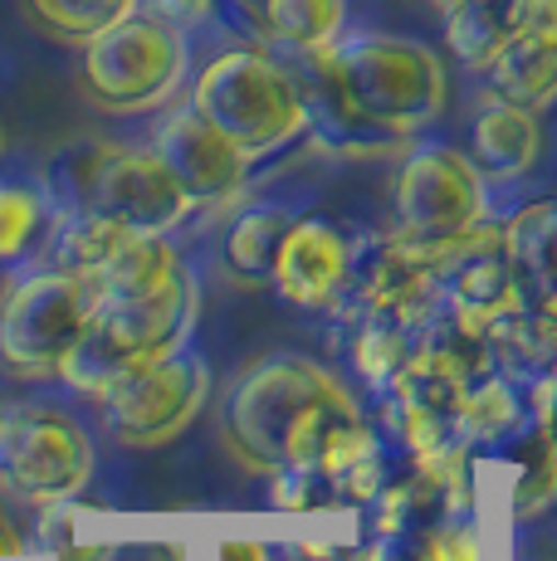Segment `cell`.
<instances>
[{
	"label": "cell",
	"mask_w": 557,
	"mask_h": 561,
	"mask_svg": "<svg viewBox=\"0 0 557 561\" xmlns=\"http://www.w3.org/2000/svg\"><path fill=\"white\" fill-rule=\"evenodd\" d=\"M25 552V537L15 533V523H10V513H5V503H0V557H20Z\"/></svg>",
	"instance_id": "28"
},
{
	"label": "cell",
	"mask_w": 557,
	"mask_h": 561,
	"mask_svg": "<svg viewBox=\"0 0 557 561\" xmlns=\"http://www.w3.org/2000/svg\"><path fill=\"white\" fill-rule=\"evenodd\" d=\"M348 561H391V557H387V547L377 542V547H362V552H357V557H348Z\"/></svg>",
	"instance_id": "30"
},
{
	"label": "cell",
	"mask_w": 557,
	"mask_h": 561,
	"mask_svg": "<svg viewBox=\"0 0 557 561\" xmlns=\"http://www.w3.org/2000/svg\"><path fill=\"white\" fill-rule=\"evenodd\" d=\"M523 425H528V396L523 381L503 371L479 376L455 405V435L465 445H509Z\"/></svg>",
	"instance_id": "15"
},
{
	"label": "cell",
	"mask_w": 557,
	"mask_h": 561,
	"mask_svg": "<svg viewBox=\"0 0 557 561\" xmlns=\"http://www.w3.org/2000/svg\"><path fill=\"white\" fill-rule=\"evenodd\" d=\"M89 312H93V294L64 268L25 278L0 304V362L15 376L49 381V376H59L73 342L83 337Z\"/></svg>",
	"instance_id": "6"
},
{
	"label": "cell",
	"mask_w": 557,
	"mask_h": 561,
	"mask_svg": "<svg viewBox=\"0 0 557 561\" xmlns=\"http://www.w3.org/2000/svg\"><path fill=\"white\" fill-rule=\"evenodd\" d=\"M509 45H513L509 0H459V5L445 10V49L465 69L489 73Z\"/></svg>",
	"instance_id": "17"
},
{
	"label": "cell",
	"mask_w": 557,
	"mask_h": 561,
	"mask_svg": "<svg viewBox=\"0 0 557 561\" xmlns=\"http://www.w3.org/2000/svg\"><path fill=\"white\" fill-rule=\"evenodd\" d=\"M143 10L162 15L167 25H177V30H196L201 20H211L216 0H143Z\"/></svg>",
	"instance_id": "27"
},
{
	"label": "cell",
	"mask_w": 557,
	"mask_h": 561,
	"mask_svg": "<svg viewBox=\"0 0 557 561\" xmlns=\"http://www.w3.org/2000/svg\"><path fill=\"white\" fill-rule=\"evenodd\" d=\"M211 396V371L196 357H167L143 366L137 376H127L123 386H113L103 396V415L117 445L127 449H162L191 420L201 415Z\"/></svg>",
	"instance_id": "10"
},
{
	"label": "cell",
	"mask_w": 557,
	"mask_h": 561,
	"mask_svg": "<svg viewBox=\"0 0 557 561\" xmlns=\"http://www.w3.org/2000/svg\"><path fill=\"white\" fill-rule=\"evenodd\" d=\"M220 561H270V547H260V542H225Z\"/></svg>",
	"instance_id": "29"
},
{
	"label": "cell",
	"mask_w": 557,
	"mask_h": 561,
	"mask_svg": "<svg viewBox=\"0 0 557 561\" xmlns=\"http://www.w3.org/2000/svg\"><path fill=\"white\" fill-rule=\"evenodd\" d=\"M304 103L308 127L328 133L333 142L372 147L401 142L441 123L450 103L445 59L421 39L406 35H342L333 49L304 54Z\"/></svg>",
	"instance_id": "1"
},
{
	"label": "cell",
	"mask_w": 557,
	"mask_h": 561,
	"mask_svg": "<svg viewBox=\"0 0 557 561\" xmlns=\"http://www.w3.org/2000/svg\"><path fill=\"white\" fill-rule=\"evenodd\" d=\"M294 215L284 205H254L225 234V268H230L240 284H270L274 274V254L284 244Z\"/></svg>",
	"instance_id": "18"
},
{
	"label": "cell",
	"mask_w": 557,
	"mask_h": 561,
	"mask_svg": "<svg viewBox=\"0 0 557 561\" xmlns=\"http://www.w3.org/2000/svg\"><path fill=\"white\" fill-rule=\"evenodd\" d=\"M45 215H49V205L35 186H15V181L0 186V264H10L15 254L30 250Z\"/></svg>",
	"instance_id": "23"
},
{
	"label": "cell",
	"mask_w": 557,
	"mask_h": 561,
	"mask_svg": "<svg viewBox=\"0 0 557 561\" xmlns=\"http://www.w3.org/2000/svg\"><path fill=\"white\" fill-rule=\"evenodd\" d=\"M0 152H5V127H0Z\"/></svg>",
	"instance_id": "33"
},
{
	"label": "cell",
	"mask_w": 557,
	"mask_h": 561,
	"mask_svg": "<svg viewBox=\"0 0 557 561\" xmlns=\"http://www.w3.org/2000/svg\"><path fill=\"white\" fill-rule=\"evenodd\" d=\"M0 479L39 508H59L93 479V445L64 410H10L0 425Z\"/></svg>",
	"instance_id": "8"
},
{
	"label": "cell",
	"mask_w": 557,
	"mask_h": 561,
	"mask_svg": "<svg viewBox=\"0 0 557 561\" xmlns=\"http://www.w3.org/2000/svg\"><path fill=\"white\" fill-rule=\"evenodd\" d=\"M489 89H495V99H503V103L548 113L557 103V49L513 39L495 59V69H489Z\"/></svg>",
	"instance_id": "19"
},
{
	"label": "cell",
	"mask_w": 557,
	"mask_h": 561,
	"mask_svg": "<svg viewBox=\"0 0 557 561\" xmlns=\"http://www.w3.org/2000/svg\"><path fill=\"white\" fill-rule=\"evenodd\" d=\"M25 5L39 20V30H49L55 39L89 45L93 35H103L123 15H133L143 0H25Z\"/></svg>",
	"instance_id": "21"
},
{
	"label": "cell",
	"mask_w": 557,
	"mask_h": 561,
	"mask_svg": "<svg viewBox=\"0 0 557 561\" xmlns=\"http://www.w3.org/2000/svg\"><path fill=\"white\" fill-rule=\"evenodd\" d=\"M396 230L411 240H445V234H465L489 220V181L469 152L450 142H421L411 147L396 171L391 186Z\"/></svg>",
	"instance_id": "7"
},
{
	"label": "cell",
	"mask_w": 557,
	"mask_h": 561,
	"mask_svg": "<svg viewBox=\"0 0 557 561\" xmlns=\"http://www.w3.org/2000/svg\"><path fill=\"white\" fill-rule=\"evenodd\" d=\"M411 347H416L411 328H401L396 318H367V328L352 337V366L372 386H391V376L406 366Z\"/></svg>",
	"instance_id": "22"
},
{
	"label": "cell",
	"mask_w": 557,
	"mask_h": 561,
	"mask_svg": "<svg viewBox=\"0 0 557 561\" xmlns=\"http://www.w3.org/2000/svg\"><path fill=\"white\" fill-rule=\"evenodd\" d=\"M186 30L137 5L133 15H123L83 45V93L93 107L117 117L152 113L177 99V89L186 83Z\"/></svg>",
	"instance_id": "5"
},
{
	"label": "cell",
	"mask_w": 557,
	"mask_h": 561,
	"mask_svg": "<svg viewBox=\"0 0 557 561\" xmlns=\"http://www.w3.org/2000/svg\"><path fill=\"white\" fill-rule=\"evenodd\" d=\"M523 396H528V415L557 439V362L533 376V381H523Z\"/></svg>",
	"instance_id": "26"
},
{
	"label": "cell",
	"mask_w": 557,
	"mask_h": 561,
	"mask_svg": "<svg viewBox=\"0 0 557 561\" xmlns=\"http://www.w3.org/2000/svg\"><path fill=\"white\" fill-rule=\"evenodd\" d=\"M79 205L137 234H171L196 210L186 186L157 157V147H99V152H89L79 171Z\"/></svg>",
	"instance_id": "9"
},
{
	"label": "cell",
	"mask_w": 557,
	"mask_h": 561,
	"mask_svg": "<svg viewBox=\"0 0 557 561\" xmlns=\"http://www.w3.org/2000/svg\"><path fill=\"white\" fill-rule=\"evenodd\" d=\"M191 322H196V278L186 268L157 288L93 298L89 328L64 357L59 381L73 386L79 396L103 401L113 386H123L143 366L177 357Z\"/></svg>",
	"instance_id": "3"
},
{
	"label": "cell",
	"mask_w": 557,
	"mask_h": 561,
	"mask_svg": "<svg viewBox=\"0 0 557 561\" xmlns=\"http://www.w3.org/2000/svg\"><path fill=\"white\" fill-rule=\"evenodd\" d=\"M519 479H513V517L533 523L538 513H548L557 503V439L533 420L519 439Z\"/></svg>",
	"instance_id": "20"
},
{
	"label": "cell",
	"mask_w": 557,
	"mask_h": 561,
	"mask_svg": "<svg viewBox=\"0 0 557 561\" xmlns=\"http://www.w3.org/2000/svg\"><path fill=\"white\" fill-rule=\"evenodd\" d=\"M548 347H553V362H557V318H548Z\"/></svg>",
	"instance_id": "31"
},
{
	"label": "cell",
	"mask_w": 557,
	"mask_h": 561,
	"mask_svg": "<svg viewBox=\"0 0 557 561\" xmlns=\"http://www.w3.org/2000/svg\"><path fill=\"white\" fill-rule=\"evenodd\" d=\"M191 107L250 161L284 152L308 133L304 83L270 49H225L191 83Z\"/></svg>",
	"instance_id": "4"
},
{
	"label": "cell",
	"mask_w": 557,
	"mask_h": 561,
	"mask_svg": "<svg viewBox=\"0 0 557 561\" xmlns=\"http://www.w3.org/2000/svg\"><path fill=\"white\" fill-rule=\"evenodd\" d=\"M450 5H459V0H441V10H450Z\"/></svg>",
	"instance_id": "32"
},
{
	"label": "cell",
	"mask_w": 557,
	"mask_h": 561,
	"mask_svg": "<svg viewBox=\"0 0 557 561\" xmlns=\"http://www.w3.org/2000/svg\"><path fill=\"white\" fill-rule=\"evenodd\" d=\"M152 147L196 205H220V201L240 196L245 181H250V157L220 127H211L191 103L162 117Z\"/></svg>",
	"instance_id": "11"
},
{
	"label": "cell",
	"mask_w": 557,
	"mask_h": 561,
	"mask_svg": "<svg viewBox=\"0 0 557 561\" xmlns=\"http://www.w3.org/2000/svg\"><path fill=\"white\" fill-rule=\"evenodd\" d=\"M270 284L294 308H308V312L333 308L352 284V244L342 240L333 220L304 215V220L288 225L284 244H278Z\"/></svg>",
	"instance_id": "12"
},
{
	"label": "cell",
	"mask_w": 557,
	"mask_h": 561,
	"mask_svg": "<svg viewBox=\"0 0 557 561\" xmlns=\"http://www.w3.org/2000/svg\"><path fill=\"white\" fill-rule=\"evenodd\" d=\"M509 25L523 45L557 49V0H509Z\"/></svg>",
	"instance_id": "25"
},
{
	"label": "cell",
	"mask_w": 557,
	"mask_h": 561,
	"mask_svg": "<svg viewBox=\"0 0 557 561\" xmlns=\"http://www.w3.org/2000/svg\"><path fill=\"white\" fill-rule=\"evenodd\" d=\"M503 259L528 308L557 294V201H533L513 220H503Z\"/></svg>",
	"instance_id": "14"
},
{
	"label": "cell",
	"mask_w": 557,
	"mask_h": 561,
	"mask_svg": "<svg viewBox=\"0 0 557 561\" xmlns=\"http://www.w3.org/2000/svg\"><path fill=\"white\" fill-rule=\"evenodd\" d=\"M362 415L352 391L308 357H270L240 376L225 401L220 435L254 473L318 469L338 425Z\"/></svg>",
	"instance_id": "2"
},
{
	"label": "cell",
	"mask_w": 557,
	"mask_h": 561,
	"mask_svg": "<svg viewBox=\"0 0 557 561\" xmlns=\"http://www.w3.org/2000/svg\"><path fill=\"white\" fill-rule=\"evenodd\" d=\"M411 561H479V537H475L469 523L425 527V537L416 542Z\"/></svg>",
	"instance_id": "24"
},
{
	"label": "cell",
	"mask_w": 557,
	"mask_h": 561,
	"mask_svg": "<svg viewBox=\"0 0 557 561\" xmlns=\"http://www.w3.org/2000/svg\"><path fill=\"white\" fill-rule=\"evenodd\" d=\"M348 30V0H264V35L294 59L333 49Z\"/></svg>",
	"instance_id": "16"
},
{
	"label": "cell",
	"mask_w": 557,
	"mask_h": 561,
	"mask_svg": "<svg viewBox=\"0 0 557 561\" xmlns=\"http://www.w3.org/2000/svg\"><path fill=\"white\" fill-rule=\"evenodd\" d=\"M5 294H10V288H5V284H0V304H5Z\"/></svg>",
	"instance_id": "34"
},
{
	"label": "cell",
	"mask_w": 557,
	"mask_h": 561,
	"mask_svg": "<svg viewBox=\"0 0 557 561\" xmlns=\"http://www.w3.org/2000/svg\"><path fill=\"white\" fill-rule=\"evenodd\" d=\"M543 113L519 103L489 99L475 113V127H469V161L479 167V176L489 186H509V181H523L543 157Z\"/></svg>",
	"instance_id": "13"
}]
</instances>
